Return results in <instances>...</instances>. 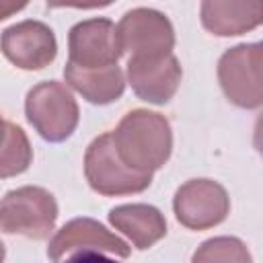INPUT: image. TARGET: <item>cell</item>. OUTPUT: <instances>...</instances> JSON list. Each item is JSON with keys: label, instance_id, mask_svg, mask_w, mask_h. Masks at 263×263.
<instances>
[{"label": "cell", "instance_id": "6da1fadb", "mask_svg": "<svg viewBox=\"0 0 263 263\" xmlns=\"http://www.w3.org/2000/svg\"><path fill=\"white\" fill-rule=\"evenodd\" d=\"M111 138L121 162L132 171L146 175L160 168L168 160L173 148L168 121L162 115L144 109L127 113Z\"/></svg>", "mask_w": 263, "mask_h": 263}, {"label": "cell", "instance_id": "7a4b0ae2", "mask_svg": "<svg viewBox=\"0 0 263 263\" xmlns=\"http://www.w3.org/2000/svg\"><path fill=\"white\" fill-rule=\"evenodd\" d=\"M58 218L53 195L41 187H21L8 191L0 201V230L8 234H25L41 240L49 236Z\"/></svg>", "mask_w": 263, "mask_h": 263}, {"label": "cell", "instance_id": "3957f363", "mask_svg": "<svg viewBox=\"0 0 263 263\" xmlns=\"http://www.w3.org/2000/svg\"><path fill=\"white\" fill-rule=\"evenodd\" d=\"M25 109L31 125L49 142H62L76 129L78 105L62 82L49 80L31 88Z\"/></svg>", "mask_w": 263, "mask_h": 263}, {"label": "cell", "instance_id": "277c9868", "mask_svg": "<svg viewBox=\"0 0 263 263\" xmlns=\"http://www.w3.org/2000/svg\"><path fill=\"white\" fill-rule=\"evenodd\" d=\"M84 173L90 187L103 195H125L144 191L152 175L136 173L121 162L115 152L111 134L99 136L86 150L84 156Z\"/></svg>", "mask_w": 263, "mask_h": 263}, {"label": "cell", "instance_id": "5b68a950", "mask_svg": "<svg viewBox=\"0 0 263 263\" xmlns=\"http://www.w3.org/2000/svg\"><path fill=\"white\" fill-rule=\"evenodd\" d=\"M115 29L119 49L121 53L127 51L129 58L158 60L171 55L175 45V33L168 18L152 8L129 10Z\"/></svg>", "mask_w": 263, "mask_h": 263}, {"label": "cell", "instance_id": "8992f818", "mask_svg": "<svg viewBox=\"0 0 263 263\" xmlns=\"http://www.w3.org/2000/svg\"><path fill=\"white\" fill-rule=\"evenodd\" d=\"M263 51L259 43L236 45L218 62V78L226 97L238 107H259L263 101L261 84Z\"/></svg>", "mask_w": 263, "mask_h": 263}, {"label": "cell", "instance_id": "52a82bcc", "mask_svg": "<svg viewBox=\"0 0 263 263\" xmlns=\"http://www.w3.org/2000/svg\"><path fill=\"white\" fill-rule=\"evenodd\" d=\"M68 62L84 70L115 66L121 55L117 29L109 18H90L74 25L68 37Z\"/></svg>", "mask_w": 263, "mask_h": 263}, {"label": "cell", "instance_id": "ba28073f", "mask_svg": "<svg viewBox=\"0 0 263 263\" xmlns=\"http://www.w3.org/2000/svg\"><path fill=\"white\" fill-rule=\"evenodd\" d=\"M230 201L222 185L210 179H193L175 195V214L191 230H203L220 224L228 214Z\"/></svg>", "mask_w": 263, "mask_h": 263}, {"label": "cell", "instance_id": "9c48e42d", "mask_svg": "<svg viewBox=\"0 0 263 263\" xmlns=\"http://www.w3.org/2000/svg\"><path fill=\"white\" fill-rule=\"evenodd\" d=\"M0 47L23 70H41L58 53L53 31L39 21H23L8 27L0 37Z\"/></svg>", "mask_w": 263, "mask_h": 263}, {"label": "cell", "instance_id": "30bf717a", "mask_svg": "<svg viewBox=\"0 0 263 263\" xmlns=\"http://www.w3.org/2000/svg\"><path fill=\"white\" fill-rule=\"evenodd\" d=\"M127 78L134 92L148 103L162 105L179 88L181 82V66L177 58L164 55L158 60H127Z\"/></svg>", "mask_w": 263, "mask_h": 263}, {"label": "cell", "instance_id": "8fae6325", "mask_svg": "<svg viewBox=\"0 0 263 263\" xmlns=\"http://www.w3.org/2000/svg\"><path fill=\"white\" fill-rule=\"evenodd\" d=\"M76 247H92V249H103L109 253H115L119 257L129 255V247L125 240L119 236L111 234L103 224H99L92 218H76L68 222L49 242L47 247V257L58 263L60 257Z\"/></svg>", "mask_w": 263, "mask_h": 263}, {"label": "cell", "instance_id": "7c38bea8", "mask_svg": "<svg viewBox=\"0 0 263 263\" xmlns=\"http://www.w3.org/2000/svg\"><path fill=\"white\" fill-rule=\"evenodd\" d=\"M111 224L121 230L138 249H148L156 240H160L166 232L164 216L146 203H129L119 205L109 212Z\"/></svg>", "mask_w": 263, "mask_h": 263}, {"label": "cell", "instance_id": "4fadbf2b", "mask_svg": "<svg viewBox=\"0 0 263 263\" xmlns=\"http://www.w3.org/2000/svg\"><path fill=\"white\" fill-rule=\"evenodd\" d=\"M263 4L255 2H203L201 23L214 35H240L261 23Z\"/></svg>", "mask_w": 263, "mask_h": 263}, {"label": "cell", "instance_id": "5bb4252c", "mask_svg": "<svg viewBox=\"0 0 263 263\" xmlns=\"http://www.w3.org/2000/svg\"><path fill=\"white\" fill-rule=\"evenodd\" d=\"M66 80L90 103L95 105H107L121 97L125 88L123 72L121 68L109 66V68H97V70H84L74 64H66L64 68Z\"/></svg>", "mask_w": 263, "mask_h": 263}, {"label": "cell", "instance_id": "9a60e30c", "mask_svg": "<svg viewBox=\"0 0 263 263\" xmlns=\"http://www.w3.org/2000/svg\"><path fill=\"white\" fill-rule=\"evenodd\" d=\"M31 158H33V152L25 132L18 125L8 123L6 142L0 148V177H12L27 171L31 164Z\"/></svg>", "mask_w": 263, "mask_h": 263}, {"label": "cell", "instance_id": "2e32d148", "mask_svg": "<svg viewBox=\"0 0 263 263\" xmlns=\"http://www.w3.org/2000/svg\"><path fill=\"white\" fill-rule=\"evenodd\" d=\"M193 263H251L247 247L232 236L205 240L193 255Z\"/></svg>", "mask_w": 263, "mask_h": 263}, {"label": "cell", "instance_id": "e0dca14e", "mask_svg": "<svg viewBox=\"0 0 263 263\" xmlns=\"http://www.w3.org/2000/svg\"><path fill=\"white\" fill-rule=\"evenodd\" d=\"M64 263H117L113 259H107L105 255H101L99 251L92 249H82L78 253H74L72 257H68Z\"/></svg>", "mask_w": 263, "mask_h": 263}, {"label": "cell", "instance_id": "ac0fdd59", "mask_svg": "<svg viewBox=\"0 0 263 263\" xmlns=\"http://www.w3.org/2000/svg\"><path fill=\"white\" fill-rule=\"evenodd\" d=\"M25 6H27L25 2H0V21L6 18V16H10L12 12L25 8Z\"/></svg>", "mask_w": 263, "mask_h": 263}, {"label": "cell", "instance_id": "d6986e66", "mask_svg": "<svg viewBox=\"0 0 263 263\" xmlns=\"http://www.w3.org/2000/svg\"><path fill=\"white\" fill-rule=\"evenodd\" d=\"M6 129H8V121H4V119L0 117V148H2V144L6 142Z\"/></svg>", "mask_w": 263, "mask_h": 263}, {"label": "cell", "instance_id": "ffe728a7", "mask_svg": "<svg viewBox=\"0 0 263 263\" xmlns=\"http://www.w3.org/2000/svg\"><path fill=\"white\" fill-rule=\"evenodd\" d=\"M4 261V245H2V240H0V263Z\"/></svg>", "mask_w": 263, "mask_h": 263}]
</instances>
